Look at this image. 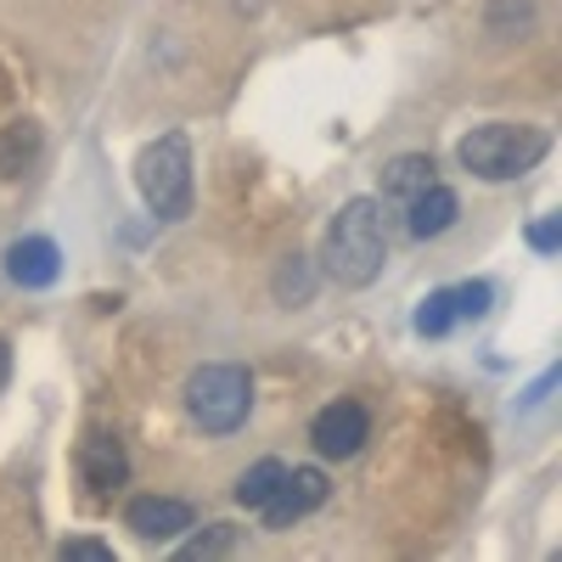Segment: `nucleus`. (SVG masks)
I'll return each mask as SVG.
<instances>
[{
    "label": "nucleus",
    "instance_id": "obj_1",
    "mask_svg": "<svg viewBox=\"0 0 562 562\" xmlns=\"http://www.w3.org/2000/svg\"><path fill=\"white\" fill-rule=\"evenodd\" d=\"M389 265V231L378 198H349L326 225V276L338 288H371Z\"/></svg>",
    "mask_w": 562,
    "mask_h": 562
},
{
    "label": "nucleus",
    "instance_id": "obj_2",
    "mask_svg": "<svg viewBox=\"0 0 562 562\" xmlns=\"http://www.w3.org/2000/svg\"><path fill=\"white\" fill-rule=\"evenodd\" d=\"M551 153V135L535 124H479L473 135H461V169L479 180H524L540 158Z\"/></svg>",
    "mask_w": 562,
    "mask_h": 562
},
{
    "label": "nucleus",
    "instance_id": "obj_3",
    "mask_svg": "<svg viewBox=\"0 0 562 562\" xmlns=\"http://www.w3.org/2000/svg\"><path fill=\"white\" fill-rule=\"evenodd\" d=\"M186 411H192V422L214 439L237 434L248 422V411H254V378L231 360L198 366L192 378H186Z\"/></svg>",
    "mask_w": 562,
    "mask_h": 562
},
{
    "label": "nucleus",
    "instance_id": "obj_4",
    "mask_svg": "<svg viewBox=\"0 0 562 562\" xmlns=\"http://www.w3.org/2000/svg\"><path fill=\"white\" fill-rule=\"evenodd\" d=\"M135 186H140V198H147V209L158 220H186L192 214V140L180 130L158 135L153 147L135 158Z\"/></svg>",
    "mask_w": 562,
    "mask_h": 562
},
{
    "label": "nucleus",
    "instance_id": "obj_5",
    "mask_svg": "<svg viewBox=\"0 0 562 562\" xmlns=\"http://www.w3.org/2000/svg\"><path fill=\"white\" fill-rule=\"evenodd\" d=\"M326 501V473L321 467H293V473H281V484L270 490V501L259 506L265 512V529H293V524H304L310 512Z\"/></svg>",
    "mask_w": 562,
    "mask_h": 562
},
{
    "label": "nucleus",
    "instance_id": "obj_6",
    "mask_svg": "<svg viewBox=\"0 0 562 562\" xmlns=\"http://www.w3.org/2000/svg\"><path fill=\"white\" fill-rule=\"evenodd\" d=\"M366 439H371V416H366V405H355V400L326 405V411L310 422V445H315L326 461H349V456H360Z\"/></svg>",
    "mask_w": 562,
    "mask_h": 562
},
{
    "label": "nucleus",
    "instance_id": "obj_7",
    "mask_svg": "<svg viewBox=\"0 0 562 562\" xmlns=\"http://www.w3.org/2000/svg\"><path fill=\"white\" fill-rule=\"evenodd\" d=\"M124 529L135 540H175L192 529V506L175 501V495H135L124 506Z\"/></svg>",
    "mask_w": 562,
    "mask_h": 562
},
{
    "label": "nucleus",
    "instance_id": "obj_8",
    "mask_svg": "<svg viewBox=\"0 0 562 562\" xmlns=\"http://www.w3.org/2000/svg\"><path fill=\"white\" fill-rule=\"evenodd\" d=\"M456 214H461V203H456V192L450 186H422V192L405 203V231L416 243H434V237H445V231L456 225Z\"/></svg>",
    "mask_w": 562,
    "mask_h": 562
},
{
    "label": "nucleus",
    "instance_id": "obj_9",
    "mask_svg": "<svg viewBox=\"0 0 562 562\" xmlns=\"http://www.w3.org/2000/svg\"><path fill=\"white\" fill-rule=\"evenodd\" d=\"M7 276L18 281V288H52V281L63 276V254L52 237H23L7 248Z\"/></svg>",
    "mask_w": 562,
    "mask_h": 562
},
{
    "label": "nucleus",
    "instance_id": "obj_10",
    "mask_svg": "<svg viewBox=\"0 0 562 562\" xmlns=\"http://www.w3.org/2000/svg\"><path fill=\"white\" fill-rule=\"evenodd\" d=\"M79 473H85L90 495H113L130 479V456H124L119 439L97 434V439H85V450H79Z\"/></svg>",
    "mask_w": 562,
    "mask_h": 562
},
{
    "label": "nucleus",
    "instance_id": "obj_11",
    "mask_svg": "<svg viewBox=\"0 0 562 562\" xmlns=\"http://www.w3.org/2000/svg\"><path fill=\"white\" fill-rule=\"evenodd\" d=\"M439 164L428 158V153H400L389 169H383V192L389 198H400V203H411L416 192H422V186H434L439 175H434Z\"/></svg>",
    "mask_w": 562,
    "mask_h": 562
},
{
    "label": "nucleus",
    "instance_id": "obj_12",
    "mask_svg": "<svg viewBox=\"0 0 562 562\" xmlns=\"http://www.w3.org/2000/svg\"><path fill=\"white\" fill-rule=\"evenodd\" d=\"M34 158H40V130H34V124L0 130V180H18Z\"/></svg>",
    "mask_w": 562,
    "mask_h": 562
},
{
    "label": "nucleus",
    "instance_id": "obj_13",
    "mask_svg": "<svg viewBox=\"0 0 562 562\" xmlns=\"http://www.w3.org/2000/svg\"><path fill=\"white\" fill-rule=\"evenodd\" d=\"M281 473H288V467H281V461H254L248 473L237 479V501H243L248 512H259V506L270 501V490L281 484Z\"/></svg>",
    "mask_w": 562,
    "mask_h": 562
},
{
    "label": "nucleus",
    "instance_id": "obj_14",
    "mask_svg": "<svg viewBox=\"0 0 562 562\" xmlns=\"http://www.w3.org/2000/svg\"><path fill=\"white\" fill-rule=\"evenodd\" d=\"M450 326H456V304H450V288H439V293L422 299V310H416V333H422V338H445Z\"/></svg>",
    "mask_w": 562,
    "mask_h": 562
},
{
    "label": "nucleus",
    "instance_id": "obj_15",
    "mask_svg": "<svg viewBox=\"0 0 562 562\" xmlns=\"http://www.w3.org/2000/svg\"><path fill=\"white\" fill-rule=\"evenodd\" d=\"M490 299H495L490 281H461V288H450L456 321H484V315H490Z\"/></svg>",
    "mask_w": 562,
    "mask_h": 562
},
{
    "label": "nucleus",
    "instance_id": "obj_16",
    "mask_svg": "<svg viewBox=\"0 0 562 562\" xmlns=\"http://www.w3.org/2000/svg\"><path fill=\"white\" fill-rule=\"evenodd\" d=\"M231 546H237V529H231V524H214V535H198V540H186L180 546V557H220V551H231Z\"/></svg>",
    "mask_w": 562,
    "mask_h": 562
},
{
    "label": "nucleus",
    "instance_id": "obj_17",
    "mask_svg": "<svg viewBox=\"0 0 562 562\" xmlns=\"http://www.w3.org/2000/svg\"><path fill=\"white\" fill-rule=\"evenodd\" d=\"M276 293L288 299V304H293V299H299V304L310 299V270H304V259H299V254H293L288 265H281V276H276Z\"/></svg>",
    "mask_w": 562,
    "mask_h": 562
},
{
    "label": "nucleus",
    "instance_id": "obj_18",
    "mask_svg": "<svg viewBox=\"0 0 562 562\" xmlns=\"http://www.w3.org/2000/svg\"><path fill=\"white\" fill-rule=\"evenodd\" d=\"M57 557L63 562H113V546H102V540H68Z\"/></svg>",
    "mask_w": 562,
    "mask_h": 562
},
{
    "label": "nucleus",
    "instance_id": "obj_19",
    "mask_svg": "<svg viewBox=\"0 0 562 562\" xmlns=\"http://www.w3.org/2000/svg\"><path fill=\"white\" fill-rule=\"evenodd\" d=\"M529 248H535V254H557V248H562V220H557V214L540 220V225H529Z\"/></svg>",
    "mask_w": 562,
    "mask_h": 562
},
{
    "label": "nucleus",
    "instance_id": "obj_20",
    "mask_svg": "<svg viewBox=\"0 0 562 562\" xmlns=\"http://www.w3.org/2000/svg\"><path fill=\"white\" fill-rule=\"evenodd\" d=\"M557 383H562V371H557V366H551V371H546V378H540V383H535V389H529V394H524V405H540V400H546V394H551V389H557Z\"/></svg>",
    "mask_w": 562,
    "mask_h": 562
},
{
    "label": "nucleus",
    "instance_id": "obj_21",
    "mask_svg": "<svg viewBox=\"0 0 562 562\" xmlns=\"http://www.w3.org/2000/svg\"><path fill=\"white\" fill-rule=\"evenodd\" d=\"M7 378H12V349H7V338H0V389H7Z\"/></svg>",
    "mask_w": 562,
    "mask_h": 562
}]
</instances>
